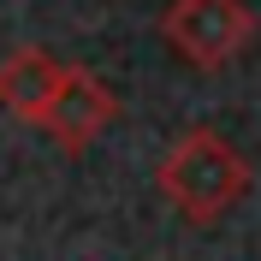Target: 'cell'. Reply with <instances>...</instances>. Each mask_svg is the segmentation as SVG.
Listing matches in <instances>:
<instances>
[{"label": "cell", "instance_id": "cell-3", "mask_svg": "<svg viewBox=\"0 0 261 261\" xmlns=\"http://www.w3.org/2000/svg\"><path fill=\"white\" fill-rule=\"evenodd\" d=\"M113 119H119L113 89H107L89 65H65V71H60V89H54L48 113H42V130H48L65 154H83Z\"/></svg>", "mask_w": 261, "mask_h": 261}, {"label": "cell", "instance_id": "cell-2", "mask_svg": "<svg viewBox=\"0 0 261 261\" xmlns=\"http://www.w3.org/2000/svg\"><path fill=\"white\" fill-rule=\"evenodd\" d=\"M166 48L196 71H220L255 42V12L244 0H172L161 18Z\"/></svg>", "mask_w": 261, "mask_h": 261}, {"label": "cell", "instance_id": "cell-1", "mask_svg": "<svg viewBox=\"0 0 261 261\" xmlns=\"http://www.w3.org/2000/svg\"><path fill=\"white\" fill-rule=\"evenodd\" d=\"M161 196L190 220V226H214L226 220L238 202L249 196V161L220 137V130H184L161 161Z\"/></svg>", "mask_w": 261, "mask_h": 261}, {"label": "cell", "instance_id": "cell-4", "mask_svg": "<svg viewBox=\"0 0 261 261\" xmlns=\"http://www.w3.org/2000/svg\"><path fill=\"white\" fill-rule=\"evenodd\" d=\"M60 71H65V65L54 60L48 48L6 54V60H0V107H6L12 119H24V125H42L54 89H60Z\"/></svg>", "mask_w": 261, "mask_h": 261}]
</instances>
